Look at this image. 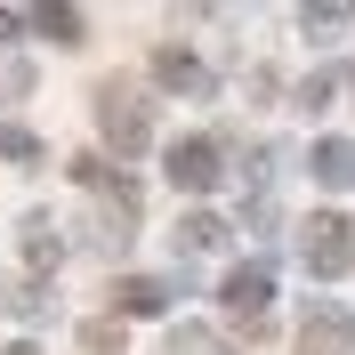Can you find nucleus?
Wrapping results in <instances>:
<instances>
[{
  "label": "nucleus",
  "instance_id": "nucleus-10",
  "mask_svg": "<svg viewBox=\"0 0 355 355\" xmlns=\"http://www.w3.org/2000/svg\"><path fill=\"white\" fill-rule=\"evenodd\" d=\"M33 24H41V33H49V41H81V17H73V8H33Z\"/></svg>",
  "mask_w": 355,
  "mask_h": 355
},
{
  "label": "nucleus",
  "instance_id": "nucleus-12",
  "mask_svg": "<svg viewBox=\"0 0 355 355\" xmlns=\"http://www.w3.org/2000/svg\"><path fill=\"white\" fill-rule=\"evenodd\" d=\"M24 259H33V266H57V234H49L41 218H33V243H24Z\"/></svg>",
  "mask_w": 355,
  "mask_h": 355
},
{
  "label": "nucleus",
  "instance_id": "nucleus-15",
  "mask_svg": "<svg viewBox=\"0 0 355 355\" xmlns=\"http://www.w3.org/2000/svg\"><path fill=\"white\" fill-rule=\"evenodd\" d=\"M8 355H41V347H8Z\"/></svg>",
  "mask_w": 355,
  "mask_h": 355
},
{
  "label": "nucleus",
  "instance_id": "nucleus-11",
  "mask_svg": "<svg viewBox=\"0 0 355 355\" xmlns=\"http://www.w3.org/2000/svg\"><path fill=\"white\" fill-rule=\"evenodd\" d=\"M0 154H8V162H41V137H33V130H0Z\"/></svg>",
  "mask_w": 355,
  "mask_h": 355
},
{
  "label": "nucleus",
  "instance_id": "nucleus-13",
  "mask_svg": "<svg viewBox=\"0 0 355 355\" xmlns=\"http://www.w3.org/2000/svg\"><path fill=\"white\" fill-rule=\"evenodd\" d=\"M170 355H218V339H210V331H178Z\"/></svg>",
  "mask_w": 355,
  "mask_h": 355
},
{
  "label": "nucleus",
  "instance_id": "nucleus-14",
  "mask_svg": "<svg viewBox=\"0 0 355 355\" xmlns=\"http://www.w3.org/2000/svg\"><path fill=\"white\" fill-rule=\"evenodd\" d=\"M17 24H24V17H8V8H0V41H8V33H17Z\"/></svg>",
  "mask_w": 355,
  "mask_h": 355
},
{
  "label": "nucleus",
  "instance_id": "nucleus-4",
  "mask_svg": "<svg viewBox=\"0 0 355 355\" xmlns=\"http://www.w3.org/2000/svg\"><path fill=\"white\" fill-rule=\"evenodd\" d=\"M218 299H226L234 315H243V323H259V315H266V299H275V275H266V266H234Z\"/></svg>",
  "mask_w": 355,
  "mask_h": 355
},
{
  "label": "nucleus",
  "instance_id": "nucleus-5",
  "mask_svg": "<svg viewBox=\"0 0 355 355\" xmlns=\"http://www.w3.org/2000/svg\"><path fill=\"white\" fill-rule=\"evenodd\" d=\"M299 355H347V315H339V307H315L307 331H299Z\"/></svg>",
  "mask_w": 355,
  "mask_h": 355
},
{
  "label": "nucleus",
  "instance_id": "nucleus-3",
  "mask_svg": "<svg viewBox=\"0 0 355 355\" xmlns=\"http://www.w3.org/2000/svg\"><path fill=\"white\" fill-rule=\"evenodd\" d=\"M347 234H355V226H347V218H331V210H323V218H307V266H315V275H339V266L355 259Z\"/></svg>",
  "mask_w": 355,
  "mask_h": 355
},
{
  "label": "nucleus",
  "instance_id": "nucleus-8",
  "mask_svg": "<svg viewBox=\"0 0 355 355\" xmlns=\"http://www.w3.org/2000/svg\"><path fill=\"white\" fill-rule=\"evenodd\" d=\"M315 178H323V186H355V146L347 137H323V146H315Z\"/></svg>",
  "mask_w": 355,
  "mask_h": 355
},
{
  "label": "nucleus",
  "instance_id": "nucleus-9",
  "mask_svg": "<svg viewBox=\"0 0 355 355\" xmlns=\"http://www.w3.org/2000/svg\"><path fill=\"white\" fill-rule=\"evenodd\" d=\"M218 243H226V226H218V218H202V210L178 226V250H218Z\"/></svg>",
  "mask_w": 355,
  "mask_h": 355
},
{
  "label": "nucleus",
  "instance_id": "nucleus-1",
  "mask_svg": "<svg viewBox=\"0 0 355 355\" xmlns=\"http://www.w3.org/2000/svg\"><path fill=\"white\" fill-rule=\"evenodd\" d=\"M97 121H105V146L113 154H146V137H154V113L137 97L130 81H105L97 89Z\"/></svg>",
  "mask_w": 355,
  "mask_h": 355
},
{
  "label": "nucleus",
  "instance_id": "nucleus-7",
  "mask_svg": "<svg viewBox=\"0 0 355 355\" xmlns=\"http://www.w3.org/2000/svg\"><path fill=\"white\" fill-rule=\"evenodd\" d=\"M154 81H162V89H202L210 73H202L194 49H154Z\"/></svg>",
  "mask_w": 355,
  "mask_h": 355
},
{
  "label": "nucleus",
  "instance_id": "nucleus-2",
  "mask_svg": "<svg viewBox=\"0 0 355 355\" xmlns=\"http://www.w3.org/2000/svg\"><path fill=\"white\" fill-rule=\"evenodd\" d=\"M170 186L210 194V186H218V146H210V137H178L170 146Z\"/></svg>",
  "mask_w": 355,
  "mask_h": 355
},
{
  "label": "nucleus",
  "instance_id": "nucleus-6",
  "mask_svg": "<svg viewBox=\"0 0 355 355\" xmlns=\"http://www.w3.org/2000/svg\"><path fill=\"white\" fill-rule=\"evenodd\" d=\"M113 307H121V315H162L170 291H162L154 275H121V283H113Z\"/></svg>",
  "mask_w": 355,
  "mask_h": 355
}]
</instances>
